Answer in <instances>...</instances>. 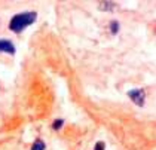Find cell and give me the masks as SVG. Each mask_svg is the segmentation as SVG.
I'll return each instance as SVG.
<instances>
[{"label":"cell","mask_w":156,"mask_h":150,"mask_svg":"<svg viewBox=\"0 0 156 150\" xmlns=\"http://www.w3.org/2000/svg\"><path fill=\"white\" fill-rule=\"evenodd\" d=\"M128 97H129L137 105H140V107L144 104V91L143 89H132V91L128 92Z\"/></svg>","instance_id":"2"},{"label":"cell","mask_w":156,"mask_h":150,"mask_svg":"<svg viewBox=\"0 0 156 150\" xmlns=\"http://www.w3.org/2000/svg\"><path fill=\"white\" fill-rule=\"evenodd\" d=\"M104 149V144H103V143H98V144H97V149L95 150H103Z\"/></svg>","instance_id":"6"},{"label":"cell","mask_w":156,"mask_h":150,"mask_svg":"<svg viewBox=\"0 0 156 150\" xmlns=\"http://www.w3.org/2000/svg\"><path fill=\"white\" fill-rule=\"evenodd\" d=\"M0 51L8 52V54H13V52H15V46H13L9 40H3V39H2V40H0Z\"/></svg>","instance_id":"3"},{"label":"cell","mask_w":156,"mask_h":150,"mask_svg":"<svg viewBox=\"0 0 156 150\" xmlns=\"http://www.w3.org/2000/svg\"><path fill=\"white\" fill-rule=\"evenodd\" d=\"M112 30H113V33H116V31H118V23H116V21H113V23H112Z\"/></svg>","instance_id":"5"},{"label":"cell","mask_w":156,"mask_h":150,"mask_svg":"<svg viewBox=\"0 0 156 150\" xmlns=\"http://www.w3.org/2000/svg\"><path fill=\"white\" fill-rule=\"evenodd\" d=\"M61 123H62V122H61V120H57V122H55V125H54V127H55V128H60V127H61Z\"/></svg>","instance_id":"7"},{"label":"cell","mask_w":156,"mask_h":150,"mask_svg":"<svg viewBox=\"0 0 156 150\" xmlns=\"http://www.w3.org/2000/svg\"><path fill=\"white\" fill-rule=\"evenodd\" d=\"M34 21H36V13L34 12L18 13V15H15L12 20H11L9 28L12 31H21V30H24L25 27H28L30 24H33Z\"/></svg>","instance_id":"1"},{"label":"cell","mask_w":156,"mask_h":150,"mask_svg":"<svg viewBox=\"0 0 156 150\" xmlns=\"http://www.w3.org/2000/svg\"><path fill=\"white\" fill-rule=\"evenodd\" d=\"M43 149H45V144H43V141H40V140L34 141V144H33V150H43Z\"/></svg>","instance_id":"4"}]
</instances>
